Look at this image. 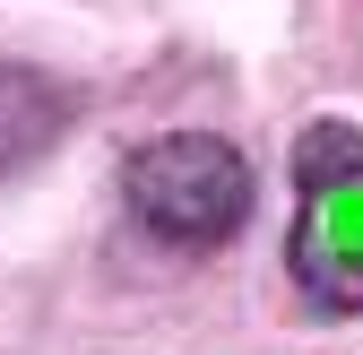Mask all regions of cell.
<instances>
[{
    "label": "cell",
    "instance_id": "cell-3",
    "mask_svg": "<svg viewBox=\"0 0 363 355\" xmlns=\"http://www.w3.org/2000/svg\"><path fill=\"white\" fill-rule=\"evenodd\" d=\"M61 113H69V96H61L52 78L0 61V173L26 165V156H43V139L61 130Z\"/></svg>",
    "mask_w": 363,
    "mask_h": 355
},
{
    "label": "cell",
    "instance_id": "cell-1",
    "mask_svg": "<svg viewBox=\"0 0 363 355\" xmlns=\"http://www.w3.org/2000/svg\"><path fill=\"white\" fill-rule=\"evenodd\" d=\"M286 269L311 312H363V130L354 121H311L294 139Z\"/></svg>",
    "mask_w": 363,
    "mask_h": 355
},
{
    "label": "cell",
    "instance_id": "cell-2",
    "mask_svg": "<svg viewBox=\"0 0 363 355\" xmlns=\"http://www.w3.org/2000/svg\"><path fill=\"white\" fill-rule=\"evenodd\" d=\"M121 200L130 217L173 243V251H216L225 234H242L251 217V165L234 139L216 130H164V139H139L121 165Z\"/></svg>",
    "mask_w": 363,
    "mask_h": 355
}]
</instances>
